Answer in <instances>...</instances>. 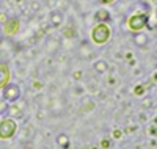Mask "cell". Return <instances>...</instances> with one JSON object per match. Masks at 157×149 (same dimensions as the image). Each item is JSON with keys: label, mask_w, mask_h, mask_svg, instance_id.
I'll return each mask as SVG.
<instances>
[{"label": "cell", "mask_w": 157, "mask_h": 149, "mask_svg": "<svg viewBox=\"0 0 157 149\" xmlns=\"http://www.w3.org/2000/svg\"><path fill=\"white\" fill-rule=\"evenodd\" d=\"M91 39L96 43V44H104L110 39V27L105 22H101L98 24L93 32H91Z\"/></svg>", "instance_id": "1"}, {"label": "cell", "mask_w": 157, "mask_h": 149, "mask_svg": "<svg viewBox=\"0 0 157 149\" xmlns=\"http://www.w3.org/2000/svg\"><path fill=\"white\" fill-rule=\"evenodd\" d=\"M148 19H149V16L146 13H138V14H134L127 21V25L132 32H141L148 25Z\"/></svg>", "instance_id": "2"}, {"label": "cell", "mask_w": 157, "mask_h": 149, "mask_svg": "<svg viewBox=\"0 0 157 149\" xmlns=\"http://www.w3.org/2000/svg\"><path fill=\"white\" fill-rule=\"evenodd\" d=\"M14 132H16V123L14 121L10 119V118L2 119V123H0V138L8 140L14 135Z\"/></svg>", "instance_id": "3"}, {"label": "cell", "mask_w": 157, "mask_h": 149, "mask_svg": "<svg viewBox=\"0 0 157 149\" xmlns=\"http://www.w3.org/2000/svg\"><path fill=\"white\" fill-rule=\"evenodd\" d=\"M19 27H21L19 19L11 17V19H6V21H5V24H3V32H5V35H8V36H14V35L19 32Z\"/></svg>", "instance_id": "4"}, {"label": "cell", "mask_w": 157, "mask_h": 149, "mask_svg": "<svg viewBox=\"0 0 157 149\" xmlns=\"http://www.w3.org/2000/svg\"><path fill=\"white\" fill-rule=\"evenodd\" d=\"M3 96H5L6 101L14 102V101L19 99V96H21V90H19V86H16V85H5V86H3Z\"/></svg>", "instance_id": "5"}, {"label": "cell", "mask_w": 157, "mask_h": 149, "mask_svg": "<svg viewBox=\"0 0 157 149\" xmlns=\"http://www.w3.org/2000/svg\"><path fill=\"white\" fill-rule=\"evenodd\" d=\"M8 80H10V67L8 64L2 63L0 64V88L8 85Z\"/></svg>", "instance_id": "6"}, {"label": "cell", "mask_w": 157, "mask_h": 149, "mask_svg": "<svg viewBox=\"0 0 157 149\" xmlns=\"http://www.w3.org/2000/svg\"><path fill=\"white\" fill-rule=\"evenodd\" d=\"M134 43H135L137 46L143 47V46L148 43V36H146L145 33H141V32H135V35H134Z\"/></svg>", "instance_id": "7"}, {"label": "cell", "mask_w": 157, "mask_h": 149, "mask_svg": "<svg viewBox=\"0 0 157 149\" xmlns=\"http://www.w3.org/2000/svg\"><path fill=\"white\" fill-rule=\"evenodd\" d=\"M61 14L60 13H52V16H50V22H52V25L54 27H58L60 24H61Z\"/></svg>", "instance_id": "8"}, {"label": "cell", "mask_w": 157, "mask_h": 149, "mask_svg": "<svg viewBox=\"0 0 157 149\" xmlns=\"http://www.w3.org/2000/svg\"><path fill=\"white\" fill-rule=\"evenodd\" d=\"M94 69H96L98 72H105V71H107V63L102 61V60L96 61V63H94Z\"/></svg>", "instance_id": "9"}, {"label": "cell", "mask_w": 157, "mask_h": 149, "mask_svg": "<svg viewBox=\"0 0 157 149\" xmlns=\"http://www.w3.org/2000/svg\"><path fill=\"white\" fill-rule=\"evenodd\" d=\"M96 19L98 21H109V13L107 11H104V10H101V11H98V14H96Z\"/></svg>", "instance_id": "10"}, {"label": "cell", "mask_w": 157, "mask_h": 149, "mask_svg": "<svg viewBox=\"0 0 157 149\" xmlns=\"http://www.w3.org/2000/svg\"><path fill=\"white\" fill-rule=\"evenodd\" d=\"M101 2H102V3H113L115 0H101Z\"/></svg>", "instance_id": "11"}, {"label": "cell", "mask_w": 157, "mask_h": 149, "mask_svg": "<svg viewBox=\"0 0 157 149\" xmlns=\"http://www.w3.org/2000/svg\"><path fill=\"white\" fill-rule=\"evenodd\" d=\"M0 21H6V16L5 14H0Z\"/></svg>", "instance_id": "12"}]
</instances>
